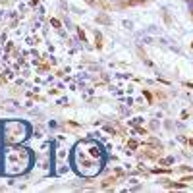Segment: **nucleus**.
<instances>
[{
  "mask_svg": "<svg viewBox=\"0 0 193 193\" xmlns=\"http://www.w3.org/2000/svg\"><path fill=\"white\" fill-rule=\"evenodd\" d=\"M31 156L25 149H6L4 153V166L10 174H21L29 166Z\"/></svg>",
  "mask_w": 193,
  "mask_h": 193,
  "instance_id": "obj_1",
  "label": "nucleus"
},
{
  "mask_svg": "<svg viewBox=\"0 0 193 193\" xmlns=\"http://www.w3.org/2000/svg\"><path fill=\"white\" fill-rule=\"evenodd\" d=\"M187 4H189V10H193V0H189Z\"/></svg>",
  "mask_w": 193,
  "mask_h": 193,
  "instance_id": "obj_2",
  "label": "nucleus"
}]
</instances>
